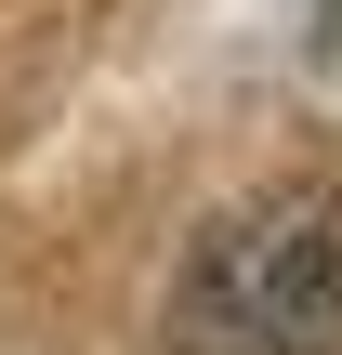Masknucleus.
Segmentation results:
<instances>
[{
	"label": "nucleus",
	"mask_w": 342,
	"mask_h": 355,
	"mask_svg": "<svg viewBox=\"0 0 342 355\" xmlns=\"http://www.w3.org/2000/svg\"><path fill=\"white\" fill-rule=\"evenodd\" d=\"M158 355H342V184H264L171 263Z\"/></svg>",
	"instance_id": "1"
}]
</instances>
